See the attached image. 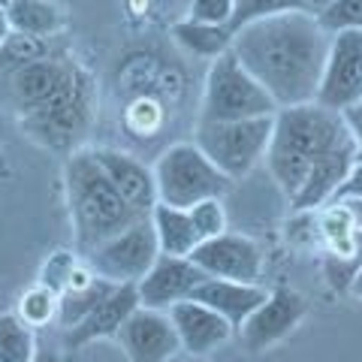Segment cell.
Here are the masks:
<instances>
[{"label": "cell", "instance_id": "23", "mask_svg": "<svg viewBox=\"0 0 362 362\" xmlns=\"http://www.w3.org/2000/svg\"><path fill=\"white\" fill-rule=\"evenodd\" d=\"M37 335L18 320V314H0V362H33Z\"/></svg>", "mask_w": 362, "mask_h": 362}, {"label": "cell", "instance_id": "7", "mask_svg": "<svg viewBox=\"0 0 362 362\" xmlns=\"http://www.w3.org/2000/svg\"><path fill=\"white\" fill-rule=\"evenodd\" d=\"M272 118L275 115L242 121H199L194 142L226 178L239 181L266 157L272 142Z\"/></svg>", "mask_w": 362, "mask_h": 362}, {"label": "cell", "instance_id": "15", "mask_svg": "<svg viewBox=\"0 0 362 362\" xmlns=\"http://www.w3.org/2000/svg\"><path fill=\"white\" fill-rule=\"evenodd\" d=\"M166 314L175 326L181 354H187V356H209L211 350L223 347L235 335L230 320H223L218 311H211L209 305H202L197 299L178 302Z\"/></svg>", "mask_w": 362, "mask_h": 362}, {"label": "cell", "instance_id": "1", "mask_svg": "<svg viewBox=\"0 0 362 362\" xmlns=\"http://www.w3.org/2000/svg\"><path fill=\"white\" fill-rule=\"evenodd\" d=\"M230 52L242 61L278 109L314 103L329 52V33L314 13H281L233 33Z\"/></svg>", "mask_w": 362, "mask_h": 362}, {"label": "cell", "instance_id": "28", "mask_svg": "<svg viewBox=\"0 0 362 362\" xmlns=\"http://www.w3.org/2000/svg\"><path fill=\"white\" fill-rule=\"evenodd\" d=\"M235 0H190L187 18L190 21H202V25H221L230 28Z\"/></svg>", "mask_w": 362, "mask_h": 362}, {"label": "cell", "instance_id": "18", "mask_svg": "<svg viewBox=\"0 0 362 362\" xmlns=\"http://www.w3.org/2000/svg\"><path fill=\"white\" fill-rule=\"evenodd\" d=\"M9 30L30 40H52L66 25L64 9L54 0H6Z\"/></svg>", "mask_w": 362, "mask_h": 362}, {"label": "cell", "instance_id": "34", "mask_svg": "<svg viewBox=\"0 0 362 362\" xmlns=\"http://www.w3.org/2000/svg\"><path fill=\"white\" fill-rule=\"evenodd\" d=\"M347 206V211L354 214V221H356V226H362V202H344Z\"/></svg>", "mask_w": 362, "mask_h": 362}, {"label": "cell", "instance_id": "19", "mask_svg": "<svg viewBox=\"0 0 362 362\" xmlns=\"http://www.w3.org/2000/svg\"><path fill=\"white\" fill-rule=\"evenodd\" d=\"M148 218H151L160 254H166V257H190L194 254V247L199 245V235L194 230V221H190L187 209H175V206L157 202Z\"/></svg>", "mask_w": 362, "mask_h": 362}, {"label": "cell", "instance_id": "26", "mask_svg": "<svg viewBox=\"0 0 362 362\" xmlns=\"http://www.w3.org/2000/svg\"><path fill=\"white\" fill-rule=\"evenodd\" d=\"M317 21L326 33L362 30V0H332L329 6L317 13Z\"/></svg>", "mask_w": 362, "mask_h": 362}, {"label": "cell", "instance_id": "9", "mask_svg": "<svg viewBox=\"0 0 362 362\" xmlns=\"http://www.w3.org/2000/svg\"><path fill=\"white\" fill-rule=\"evenodd\" d=\"M362 100V30L329 33V52L320 73L314 103L344 112Z\"/></svg>", "mask_w": 362, "mask_h": 362}, {"label": "cell", "instance_id": "2", "mask_svg": "<svg viewBox=\"0 0 362 362\" xmlns=\"http://www.w3.org/2000/svg\"><path fill=\"white\" fill-rule=\"evenodd\" d=\"M9 90L25 112V127L61 148L90 118V78L64 54H40L9 70Z\"/></svg>", "mask_w": 362, "mask_h": 362}, {"label": "cell", "instance_id": "6", "mask_svg": "<svg viewBox=\"0 0 362 362\" xmlns=\"http://www.w3.org/2000/svg\"><path fill=\"white\" fill-rule=\"evenodd\" d=\"M278 106L242 66L233 52H223L211 61L202 88L199 121H242V118H266L275 115Z\"/></svg>", "mask_w": 362, "mask_h": 362}, {"label": "cell", "instance_id": "16", "mask_svg": "<svg viewBox=\"0 0 362 362\" xmlns=\"http://www.w3.org/2000/svg\"><path fill=\"white\" fill-rule=\"evenodd\" d=\"M139 308V296H136V284H121L109 293V296L90 311L82 323H76L66 329V338L64 341L70 347H85L97 338H115L121 323Z\"/></svg>", "mask_w": 362, "mask_h": 362}, {"label": "cell", "instance_id": "33", "mask_svg": "<svg viewBox=\"0 0 362 362\" xmlns=\"http://www.w3.org/2000/svg\"><path fill=\"white\" fill-rule=\"evenodd\" d=\"M33 362H64L58 354H52V350H37V356H33Z\"/></svg>", "mask_w": 362, "mask_h": 362}, {"label": "cell", "instance_id": "3", "mask_svg": "<svg viewBox=\"0 0 362 362\" xmlns=\"http://www.w3.org/2000/svg\"><path fill=\"white\" fill-rule=\"evenodd\" d=\"M341 151H356L341 112H332L320 103H302L275 112L272 142L263 160L278 187L287 194V199H293L317 163Z\"/></svg>", "mask_w": 362, "mask_h": 362}, {"label": "cell", "instance_id": "13", "mask_svg": "<svg viewBox=\"0 0 362 362\" xmlns=\"http://www.w3.org/2000/svg\"><path fill=\"white\" fill-rule=\"evenodd\" d=\"M206 281V275L190 263V257H166L160 254L157 263L148 269L139 284H136V296H139L142 308L169 311L173 305L194 296V290Z\"/></svg>", "mask_w": 362, "mask_h": 362}, {"label": "cell", "instance_id": "8", "mask_svg": "<svg viewBox=\"0 0 362 362\" xmlns=\"http://www.w3.org/2000/svg\"><path fill=\"white\" fill-rule=\"evenodd\" d=\"M157 257H160V247H157L151 218H139L82 259L94 269L97 278L121 287V284H139L148 275V269L157 263Z\"/></svg>", "mask_w": 362, "mask_h": 362}, {"label": "cell", "instance_id": "11", "mask_svg": "<svg viewBox=\"0 0 362 362\" xmlns=\"http://www.w3.org/2000/svg\"><path fill=\"white\" fill-rule=\"evenodd\" d=\"M305 314H308V302H305L302 293L275 287L269 290L263 305L235 329V335H239V341L247 354H263V350L284 341L305 320Z\"/></svg>", "mask_w": 362, "mask_h": 362}, {"label": "cell", "instance_id": "25", "mask_svg": "<svg viewBox=\"0 0 362 362\" xmlns=\"http://www.w3.org/2000/svg\"><path fill=\"white\" fill-rule=\"evenodd\" d=\"M190 221H194V230L199 235V242L214 239V235L226 233V209H223V199L221 197H211V199H202L197 206H190Z\"/></svg>", "mask_w": 362, "mask_h": 362}, {"label": "cell", "instance_id": "17", "mask_svg": "<svg viewBox=\"0 0 362 362\" xmlns=\"http://www.w3.org/2000/svg\"><path fill=\"white\" fill-rule=\"evenodd\" d=\"M269 296V290L263 284H242V281H223V278H206L202 284L194 290V296L202 305H209L211 311H218L223 320H230L233 329L251 317L263 299Z\"/></svg>", "mask_w": 362, "mask_h": 362}, {"label": "cell", "instance_id": "21", "mask_svg": "<svg viewBox=\"0 0 362 362\" xmlns=\"http://www.w3.org/2000/svg\"><path fill=\"white\" fill-rule=\"evenodd\" d=\"M18 320L30 326V329H42V326H52L58 323V314H61V296L54 293L52 287L45 284H33L18 296Z\"/></svg>", "mask_w": 362, "mask_h": 362}, {"label": "cell", "instance_id": "24", "mask_svg": "<svg viewBox=\"0 0 362 362\" xmlns=\"http://www.w3.org/2000/svg\"><path fill=\"white\" fill-rule=\"evenodd\" d=\"M302 9L296 0H235V9H233V18H230V30H242L254 21H263L272 16H281V13H296Z\"/></svg>", "mask_w": 362, "mask_h": 362}, {"label": "cell", "instance_id": "29", "mask_svg": "<svg viewBox=\"0 0 362 362\" xmlns=\"http://www.w3.org/2000/svg\"><path fill=\"white\" fill-rule=\"evenodd\" d=\"M332 202H362V160L354 163V169L341 181V187L335 190Z\"/></svg>", "mask_w": 362, "mask_h": 362}, {"label": "cell", "instance_id": "32", "mask_svg": "<svg viewBox=\"0 0 362 362\" xmlns=\"http://www.w3.org/2000/svg\"><path fill=\"white\" fill-rule=\"evenodd\" d=\"M296 4L305 9V13H320V9H326V6H329L332 4V0H296Z\"/></svg>", "mask_w": 362, "mask_h": 362}, {"label": "cell", "instance_id": "20", "mask_svg": "<svg viewBox=\"0 0 362 362\" xmlns=\"http://www.w3.org/2000/svg\"><path fill=\"white\" fill-rule=\"evenodd\" d=\"M173 37L181 49H187L190 54H199V58H218V54L230 52L233 45V30L221 28V25H202V21H178L173 28Z\"/></svg>", "mask_w": 362, "mask_h": 362}, {"label": "cell", "instance_id": "22", "mask_svg": "<svg viewBox=\"0 0 362 362\" xmlns=\"http://www.w3.org/2000/svg\"><path fill=\"white\" fill-rule=\"evenodd\" d=\"M118 284H109V281L103 278H94L88 287L82 290H66L61 293V314H58V323L64 326V329H70V326L82 323L85 317L97 308L100 302H103L112 290H115Z\"/></svg>", "mask_w": 362, "mask_h": 362}, {"label": "cell", "instance_id": "14", "mask_svg": "<svg viewBox=\"0 0 362 362\" xmlns=\"http://www.w3.org/2000/svg\"><path fill=\"white\" fill-rule=\"evenodd\" d=\"M94 160L100 169L106 173V178L115 185V190L124 197V202L142 218H148L151 209L157 206V181H154V169L145 166L139 157H133L130 151L121 148H90Z\"/></svg>", "mask_w": 362, "mask_h": 362}, {"label": "cell", "instance_id": "4", "mask_svg": "<svg viewBox=\"0 0 362 362\" xmlns=\"http://www.w3.org/2000/svg\"><path fill=\"white\" fill-rule=\"evenodd\" d=\"M64 190H66V209H70V223L76 235V254L88 257L94 247L106 239L127 230L142 214H136L115 185L106 178V173L94 160L90 148L73 151L64 163Z\"/></svg>", "mask_w": 362, "mask_h": 362}, {"label": "cell", "instance_id": "10", "mask_svg": "<svg viewBox=\"0 0 362 362\" xmlns=\"http://www.w3.org/2000/svg\"><path fill=\"white\" fill-rule=\"evenodd\" d=\"M194 263L206 278L242 281V284H263V251L251 235L242 233H221L206 239L190 254Z\"/></svg>", "mask_w": 362, "mask_h": 362}, {"label": "cell", "instance_id": "12", "mask_svg": "<svg viewBox=\"0 0 362 362\" xmlns=\"http://www.w3.org/2000/svg\"><path fill=\"white\" fill-rule=\"evenodd\" d=\"M115 338L130 362H173L181 354L169 314L142 308V305L121 323Z\"/></svg>", "mask_w": 362, "mask_h": 362}, {"label": "cell", "instance_id": "27", "mask_svg": "<svg viewBox=\"0 0 362 362\" xmlns=\"http://www.w3.org/2000/svg\"><path fill=\"white\" fill-rule=\"evenodd\" d=\"M76 266H78V254H76V251H54L49 259H45V266H42V272H40V284L52 287V290L61 296L64 287L70 284Z\"/></svg>", "mask_w": 362, "mask_h": 362}, {"label": "cell", "instance_id": "35", "mask_svg": "<svg viewBox=\"0 0 362 362\" xmlns=\"http://www.w3.org/2000/svg\"><path fill=\"white\" fill-rule=\"evenodd\" d=\"M350 293H354L356 299H362V269L356 272V278H354V284H350Z\"/></svg>", "mask_w": 362, "mask_h": 362}, {"label": "cell", "instance_id": "31", "mask_svg": "<svg viewBox=\"0 0 362 362\" xmlns=\"http://www.w3.org/2000/svg\"><path fill=\"white\" fill-rule=\"evenodd\" d=\"M13 37V30H9V18H6V4H0V49L6 45V40Z\"/></svg>", "mask_w": 362, "mask_h": 362}, {"label": "cell", "instance_id": "5", "mask_svg": "<svg viewBox=\"0 0 362 362\" xmlns=\"http://www.w3.org/2000/svg\"><path fill=\"white\" fill-rule=\"evenodd\" d=\"M151 169L157 181V202L175 209H190L211 197L223 199L233 187V181L197 148V142L169 145Z\"/></svg>", "mask_w": 362, "mask_h": 362}, {"label": "cell", "instance_id": "30", "mask_svg": "<svg viewBox=\"0 0 362 362\" xmlns=\"http://www.w3.org/2000/svg\"><path fill=\"white\" fill-rule=\"evenodd\" d=\"M344 118V127L350 133V139H354V148H356V160H362V100L354 106H347L341 112Z\"/></svg>", "mask_w": 362, "mask_h": 362}]
</instances>
